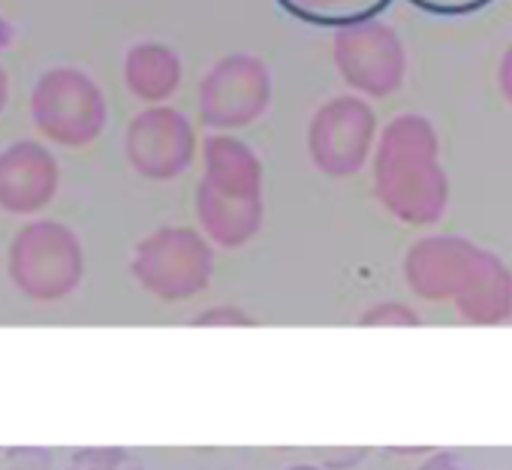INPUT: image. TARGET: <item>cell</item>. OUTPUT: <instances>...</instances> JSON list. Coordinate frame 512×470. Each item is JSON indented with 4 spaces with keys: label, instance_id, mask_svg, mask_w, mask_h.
Segmentation results:
<instances>
[{
    "label": "cell",
    "instance_id": "6da1fadb",
    "mask_svg": "<svg viewBox=\"0 0 512 470\" xmlns=\"http://www.w3.org/2000/svg\"><path fill=\"white\" fill-rule=\"evenodd\" d=\"M374 193L401 223H437L449 202L434 124L422 115H398L380 133L374 151Z\"/></svg>",
    "mask_w": 512,
    "mask_h": 470
},
{
    "label": "cell",
    "instance_id": "ac0fdd59",
    "mask_svg": "<svg viewBox=\"0 0 512 470\" xmlns=\"http://www.w3.org/2000/svg\"><path fill=\"white\" fill-rule=\"evenodd\" d=\"M214 323L247 326V323H250V317H247V314H241V311H232V308H214V311H208V314H202V317L196 320V326H214Z\"/></svg>",
    "mask_w": 512,
    "mask_h": 470
},
{
    "label": "cell",
    "instance_id": "9a60e30c",
    "mask_svg": "<svg viewBox=\"0 0 512 470\" xmlns=\"http://www.w3.org/2000/svg\"><path fill=\"white\" fill-rule=\"evenodd\" d=\"M67 470H145V464L136 455H130L127 449L91 446V449H79L70 458Z\"/></svg>",
    "mask_w": 512,
    "mask_h": 470
},
{
    "label": "cell",
    "instance_id": "4fadbf2b",
    "mask_svg": "<svg viewBox=\"0 0 512 470\" xmlns=\"http://www.w3.org/2000/svg\"><path fill=\"white\" fill-rule=\"evenodd\" d=\"M124 85L139 103L163 106L181 88V58L163 43H136L124 58Z\"/></svg>",
    "mask_w": 512,
    "mask_h": 470
},
{
    "label": "cell",
    "instance_id": "7402d4cb",
    "mask_svg": "<svg viewBox=\"0 0 512 470\" xmlns=\"http://www.w3.org/2000/svg\"><path fill=\"white\" fill-rule=\"evenodd\" d=\"M10 470H55L49 461H19V464H13Z\"/></svg>",
    "mask_w": 512,
    "mask_h": 470
},
{
    "label": "cell",
    "instance_id": "ffe728a7",
    "mask_svg": "<svg viewBox=\"0 0 512 470\" xmlns=\"http://www.w3.org/2000/svg\"><path fill=\"white\" fill-rule=\"evenodd\" d=\"M419 470H464L449 452H440V455H434V458H428Z\"/></svg>",
    "mask_w": 512,
    "mask_h": 470
},
{
    "label": "cell",
    "instance_id": "8fae6325",
    "mask_svg": "<svg viewBox=\"0 0 512 470\" xmlns=\"http://www.w3.org/2000/svg\"><path fill=\"white\" fill-rule=\"evenodd\" d=\"M205 184L214 193L238 199H263V163L253 148L229 133H214L202 145Z\"/></svg>",
    "mask_w": 512,
    "mask_h": 470
},
{
    "label": "cell",
    "instance_id": "9c48e42d",
    "mask_svg": "<svg viewBox=\"0 0 512 470\" xmlns=\"http://www.w3.org/2000/svg\"><path fill=\"white\" fill-rule=\"evenodd\" d=\"M491 251H482L458 235H428L416 242L404 257V278L422 299H464L476 284Z\"/></svg>",
    "mask_w": 512,
    "mask_h": 470
},
{
    "label": "cell",
    "instance_id": "3957f363",
    "mask_svg": "<svg viewBox=\"0 0 512 470\" xmlns=\"http://www.w3.org/2000/svg\"><path fill=\"white\" fill-rule=\"evenodd\" d=\"M31 121L61 148H88L106 130L109 106L88 73L76 67H55L34 85Z\"/></svg>",
    "mask_w": 512,
    "mask_h": 470
},
{
    "label": "cell",
    "instance_id": "277c9868",
    "mask_svg": "<svg viewBox=\"0 0 512 470\" xmlns=\"http://www.w3.org/2000/svg\"><path fill=\"white\" fill-rule=\"evenodd\" d=\"M130 272L145 293L163 302H184L208 287L214 254L196 229L160 226L136 245Z\"/></svg>",
    "mask_w": 512,
    "mask_h": 470
},
{
    "label": "cell",
    "instance_id": "5bb4252c",
    "mask_svg": "<svg viewBox=\"0 0 512 470\" xmlns=\"http://www.w3.org/2000/svg\"><path fill=\"white\" fill-rule=\"evenodd\" d=\"M278 7L305 25L338 31L347 25L377 19L389 7V0H278Z\"/></svg>",
    "mask_w": 512,
    "mask_h": 470
},
{
    "label": "cell",
    "instance_id": "d6986e66",
    "mask_svg": "<svg viewBox=\"0 0 512 470\" xmlns=\"http://www.w3.org/2000/svg\"><path fill=\"white\" fill-rule=\"evenodd\" d=\"M497 82H500V91H503V97H506V100H509V106H512V46L503 52L500 70H497Z\"/></svg>",
    "mask_w": 512,
    "mask_h": 470
},
{
    "label": "cell",
    "instance_id": "e0dca14e",
    "mask_svg": "<svg viewBox=\"0 0 512 470\" xmlns=\"http://www.w3.org/2000/svg\"><path fill=\"white\" fill-rule=\"evenodd\" d=\"M410 4L431 16H467L485 10L494 0H410Z\"/></svg>",
    "mask_w": 512,
    "mask_h": 470
},
{
    "label": "cell",
    "instance_id": "44dd1931",
    "mask_svg": "<svg viewBox=\"0 0 512 470\" xmlns=\"http://www.w3.org/2000/svg\"><path fill=\"white\" fill-rule=\"evenodd\" d=\"M7 103H10V76L4 67H0V115H4Z\"/></svg>",
    "mask_w": 512,
    "mask_h": 470
},
{
    "label": "cell",
    "instance_id": "8992f818",
    "mask_svg": "<svg viewBox=\"0 0 512 470\" xmlns=\"http://www.w3.org/2000/svg\"><path fill=\"white\" fill-rule=\"evenodd\" d=\"M272 106V73L253 55L220 58L199 85V118L211 130H238Z\"/></svg>",
    "mask_w": 512,
    "mask_h": 470
},
{
    "label": "cell",
    "instance_id": "30bf717a",
    "mask_svg": "<svg viewBox=\"0 0 512 470\" xmlns=\"http://www.w3.org/2000/svg\"><path fill=\"white\" fill-rule=\"evenodd\" d=\"M58 187L61 169L46 145L22 139L0 151V211L37 214L55 199Z\"/></svg>",
    "mask_w": 512,
    "mask_h": 470
},
{
    "label": "cell",
    "instance_id": "ba28073f",
    "mask_svg": "<svg viewBox=\"0 0 512 470\" xmlns=\"http://www.w3.org/2000/svg\"><path fill=\"white\" fill-rule=\"evenodd\" d=\"M124 154L136 175L148 181H172L184 175L196 157V130L178 109L148 106L130 121Z\"/></svg>",
    "mask_w": 512,
    "mask_h": 470
},
{
    "label": "cell",
    "instance_id": "7a4b0ae2",
    "mask_svg": "<svg viewBox=\"0 0 512 470\" xmlns=\"http://www.w3.org/2000/svg\"><path fill=\"white\" fill-rule=\"evenodd\" d=\"M16 290L34 302H61L79 290L85 251L79 235L58 220H34L16 232L7 257Z\"/></svg>",
    "mask_w": 512,
    "mask_h": 470
},
{
    "label": "cell",
    "instance_id": "2e32d148",
    "mask_svg": "<svg viewBox=\"0 0 512 470\" xmlns=\"http://www.w3.org/2000/svg\"><path fill=\"white\" fill-rule=\"evenodd\" d=\"M362 326H419V317L407 305L383 302V305H374L362 314Z\"/></svg>",
    "mask_w": 512,
    "mask_h": 470
},
{
    "label": "cell",
    "instance_id": "5b68a950",
    "mask_svg": "<svg viewBox=\"0 0 512 470\" xmlns=\"http://www.w3.org/2000/svg\"><path fill=\"white\" fill-rule=\"evenodd\" d=\"M377 142V115L362 97H332L308 124L311 163L329 178H350L365 169Z\"/></svg>",
    "mask_w": 512,
    "mask_h": 470
},
{
    "label": "cell",
    "instance_id": "7c38bea8",
    "mask_svg": "<svg viewBox=\"0 0 512 470\" xmlns=\"http://www.w3.org/2000/svg\"><path fill=\"white\" fill-rule=\"evenodd\" d=\"M196 217L205 239L223 251L244 248L263 226V199H238L196 187Z\"/></svg>",
    "mask_w": 512,
    "mask_h": 470
},
{
    "label": "cell",
    "instance_id": "52a82bcc",
    "mask_svg": "<svg viewBox=\"0 0 512 470\" xmlns=\"http://www.w3.org/2000/svg\"><path fill=\"white\" fill-rule=\"evenodd\" d=\"M332 58L341 79L374 100L395 94L407 76V52L395 28L368 19L359 25L338 28L332 40Z\"/></svg>",
    "mask_w": 512,
    "mask_h": 470
},
{
    "label": "cell",
    "instance_id": "603a6c76",
    "mask_svg": "<svg viewBox=\"0 0 512 470\" xmlns=\"http://www.w3.org/2000/svg\"><path fill=\"white\" fill-rule=\"evenodd\" d=\"M287 470H323V467H314V464H293V467H287Z\"/></svg>",
    "mask_w": 512,
    "mask_h": 470
}]
</instances>
